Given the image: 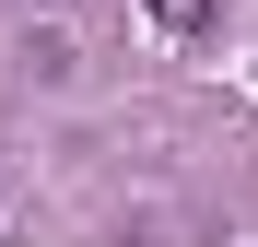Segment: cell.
Masks as SVG:
<instances>
[{
    "mask_svg": "<svg viewBox=\"0 0 258 247\" xmlns=\"http://www.w3.org/2000/svg\"><path fill=\"white\" fill-rule=\"evenodd\" d=\"M141 12H153L164 35H200V24H211V0H141Z\"/></svg>",
    "mask_w": 258,
    "mask_h": 247,
    "instance_id": "1",
    "label": "cell"
}]
</instances>
